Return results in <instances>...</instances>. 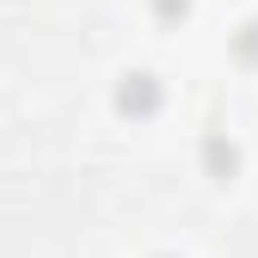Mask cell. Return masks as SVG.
<instances>
[{
    "mask_svg": "<svg viewBox=\"0 0 258 258\" xmlns=\"http://www.w3.org/2000/svg\"><path fill=\"white\" fill-rule=\"evenodd\" d=\"M160 105V86L148 80V74H129L123 86H117V111H129V117H148Z\"/></svg>",
    "mask_w": 258,
    "mask_h": 258,
    "instance_id": "6da1fadb",
    "label": "cell"
},
{
    "mask_svg": "<svg viewBox=\"0 0 258 258\" xmlns=\"http://www.w3.org/2000/svg\"><path fill=\"white\" fill-rule=\"evenodd\" d=\"M203 166H209L215 178H228V172L240 166V148H234L228 136H209V142H203Z\"/></svg>",
    "mask_w": 258,
    "mask_h": 258,
    "instance_id": "7a4b0ae2",
    "label": "cell"
},
{
    "mask_svg": "<svg viewBox=\"0 0 258 258\" xmlns=\"http://www.w3.org/2000/svg\"><path fill=\"white\" fill-rule=\"evenodd\" d=\"M234 49H240V61H258V19H252L240 37H234Z\"/></svg>",
    "mask_w": 258,
    "mask_h": 258,
    "instance_id": "3957f363",
    "label": "cell"
},
{
    "mask_svg": "<svg viewBox=\"0 0 258 258\" xmlns=\"http://www.w3.org/2000/svg\"><path fill=\"white\" fill-rule=\"evenodd\" d=\"M154 7H160V19H184V13H190V0H154Z\"/></svg>",
    "mask_w": 258,
    "mask_h": 258,
    "instance_id": "277c9868",
    "label": "cell"
}]
</instances>
